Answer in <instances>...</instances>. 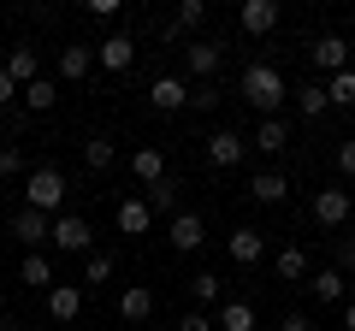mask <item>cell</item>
<instances>
[{"label":"cell","mask_w":355,"mask_h":331,"mask_svg":"<svg viewBox=\"0 0 355 331\" xmlns=\"http://www.w3.org/2000/svg\"><path fill=\"white\" fill-rule=\"evenodd\" d=\"M65 172L60 166H30L24 172V207H36V213H48V219H60V202H65Z\"/></svg>","instance_id":"cell-1"},{"label":"cell","mask_w":355,"mask_h":331,"mask_svg":"<svg viewBox=\"0 0 355 331\" xmlns=\"http://www.w3.org/2000/svg\"><path fill=\"white\" fill-rule=\"evenodd\" d=\"M237 89H243V101H249L254 113H266V118H279L284 95H291V89H284V77L272 71V65H249V71H243V83H237Z\"/></svg>","instance_id":"cell-2"},{"label":"cell","mask_w":355,"mask_h":331,"mask_svg":"<svg viewBox=\"0 0 355 331\" xmlns=\"http://www.w3.org/2000/svg\"><path fill=\"white\" fill-rule=\"evenodd\" d=\"M48 242L60 249V255H89V249H95V231H89V219L60 213V219L48 225Z\"/></svg>","instance_id":"cell-3"},{"label":"cell","mask_w":355,"mask_h":331,"mask_svg":"<svg viewBox=\"0 0 355 331\" xmlns=\"http://www.w3.org/2000/svg\"><path fill=\"white\" fill-rule=\"evenodd\" d=\"M202 237H207L202 213H184V207H178V213L166 219V242H172L178 255H196V249H202Z\"/></svg>","instance_id":"cell-4"},{"label":"cell","mask_w":355,"mask_h":331,"mask_svg":"<svg viewBox=\"0 0 355 331\" xmlns=\"http://www.w3.org/2000/svg\"><path fill=\"white\" fill-rule=\"evenodd\" d=\"M42 302H48V325H71V319L83 314V284H65V278H60Z\"/></svg>","instance_id":"cell-5"},{"label":"cell","mask_w":355,"mask_h":331,"mask_svg":"<svg viewBox=\"0 0 355 331\" xmlns=\"http://www.w3.org/2000/svg\"><path fill=\"white\" fill-rule=\"evenodd\" d=\"M225 255L237 260V267H254V260H266V231H254V225H237L225 237Z\"/></svg>","instance_id":"cell-6"},{"label":"cell","mask_w":355,"mask_h":331,"mask_svg":"<svg viewBox=\"0 0 355 331\" xmlns=\"http://www.w3.org/2000/svg\"><path fill=\"white\" fill-rule=\"evenodd\" d=\"M148 107L154 113H184V107H190V83H184V77H154L148 83Z\"/></svg>","instance_id":"cell-7"},{"label":"cell","mask_w":355,"mask_h":331,"mask_svg":"<svg viewBox=\"0 0 355 331\" xmlns=\"http://www.w3.org/2000/svg\"><path fill=\"white\" fill-rule=\"evenodd\" d=\"M95 71V42H65L60 48V83H83Z\"/></svg>","instance_id":"cell-8"},{"label":"cell","mask_w":355,"mask_h":331,"mask_svg":"<svg viewBox=\"0 0 355 331\" xmlns=\"http://www.w3.org/2000/svg\"><path fill=\"white\" fill-rule=\"evenodd\" d=\"M279 0H243V12H237V24L249 30V36H272L279 30Z\"/></svg>","instance_id":"cell-9"},{"label":"cell","mask_w":355,"mask_h":331,"mask_svg":"<svg viewBox=\"0 0 355 331\" xmlns=\"http://www.w3.org/2000/svg\"><path fill=\"white\" fill-rule=\"evenodd\" d=\"M349 190H343V184H331V190H320L314 195V219H320V225H326V231H338L343 225V219H349Z\"/></svg>","instance_id":"cell-10"},{"label":"cell","mask_w":355,"mask_h":331,"mask_svg":"<svg viewBox=\"0 0 355 331\" xmlns=\"http://www.w3.org/2000/svg\"><path fill=\"white\" fill-rule=\"evenodd\" d=\"M243 154H249V142H243L237 130H214V136H207V160H214L219 172H231V166H243Z\"/></svg>","instance_id":"cell-11"},{"label":"cell","mask_w":355,"mask_h":331,"mask_svg":"<svg viewBox=\"0 0 355 331\" xmlns=\"http://www.w3.org/2000/svg\"><path fill=\"white\" fill-rule=\"evenodd\" d=\"M95 65H107V71H130V65H137V42H130V36L95 42Z\"/></svg>","instance_id":"cell-12"},{"label":"cell","mask_w":355,"mask_h":331,"mask_svg":"<svg viewBox=\"0 0 355 331\" xmlns=\"http://www.w3.org/2000/svg\"><path fill=\"white\" fill-rule=\"evenodd\" d=\"M0 71L12 77V83H18V95H24L30 83H36V77H42V53H36V48H12V53H6V65H0Z\"/></svg>","instance_id":"cell-13"},{"label":"cell","mask_w":355,"mask_h":331,"mask_svg":"<svg viewBox=\"0 0 355 331\" xmlns=\"http://www.w3.org/2000/svg\"><path fill=\"white\" fill-rule=\"evenodd\" d=\"M48 225H53V219H48V213H36V207H18V213H12V237H18V242H30V255L48 242Z\"/></svg>","instance_id":"cell-14"},{"label":"cell","mask_w":355,"mask_h":331,"mask_svg":"<svg viewBox=\"0 0 355 331\" xmlns=\"http://www.w3.org/2000/svg\"><path fill=\"white\" fill-rule=\"evenodd\" d=\"M272 272H279L284 284H308L314 260H308V249H302V242H291V249H279V255H272Z\"/></svg>","instance_id":"cell-15"},{"label":"cell","mask_w":355,"mask_h":331,"mask_svg":"<svg viewBox=\"0 0 355 331\" xmlns=\"http://www.w3.org/2000/svg\"><path fill=\"white\" fill-rule=\"evenodd\" d=\"M119 231H125V237H148L154 231V213H148L142 195H125V202H119Z\"/></svg>","instance_id":"cell-16"},{"label":"cell","mask_w":355,"mask_h":331,"mask_svg":"<svg viewBox=\"0 0 355 331\" xmlns=\"http://www.w3.org/2000/svg\"><path fill=\"white\" fill-rule=\"evenodd\" d=\"M308 60L331 77V71H343V65H349V42H343V36H320L314 48H308Z\"/></svg>","instance_id":"cell-17"},{"label":"cell","mask_w":355,"mask_h":331,"mask_svg":"<svg viewBox=\"0 0 355 331\" xmlns=\"http://www.w3.org/2000/svg\"><path fill=\"white\" fill-rule=\"evenodd\" d=\"M249 195H254L261 207H279L284 195H291V178H284V172H254V178H249Z\"/></svg>","instance_id":"cell-18"},{"label":"cell","mask_w":355,"mask_h":331,"mask_svg":"<svg viewBox=\"0 0 355 331\" xmlns=\"http://www.w3.org/2000/svg\"><path fill=\"white\" fill-rule=\"evenodd\" d=\"M148 314H154V290L148 284H130V290L119 296V319H125V325H142Z\"/></svg>","instance_id":"cell-19"},{"label":"cell","mask_w":355,"mask_h":331,"mask_svg":"<svg viewBox=\"0 0 355 331\" xmlns=\"http://www.w3.org/2000/svg\"><path fill=\"white\" fill-rule=\"evenodd\" d=\"M219 60H225V48H219V42H190V48H184V65H190L202 83L219 71Z\"/></svg>","instance_id":"cell-20"},{"label":"cell","mask_w":355,"mask_h":331,"mask_svg":"<svg viewBox=\"0 0 355 331\" xmlns=\"http://www.w3.org/2000/svg\"><path fill=\"white\" fill-rule=\"evenodd\" d=\"M18 284H30V290L48 296L53 290V260L42 255V249H36V255H24V260H18Z\"/></svg>","instance_id":"cell-21"},{"label":"cell","mask_w":355,"mask_h":331,"mask_svg":"<svg viewBox=\"0 0 355 331\" xmlns=\"http://www.w3.org/2000/svg\"><path fill=\"white\" fill-rule=\"evenodd\" d=\"M254 325H261L254 302H219V319H214V331H254Z\"/></svg>","instance_id":"cell-22"},{"label":"cell","mask_w":355,"mask_h":331,"mask_svg":"<svg viewBox=\"0 0 355 331\" xmlns=\"http://www.w3.org/2000/svg\"><path fill=\"white\" fill-rule=\"evenodd\" d=\"M249 148H261V154H284V148H291V125H284V118H261V130L249 136Z\"/></svg>","instance_id":"cell-23"},{"label":"cell","mask_w":355,"mask_h":331,"mask_svg":"<svg viewBox=\"0 0 355 331\" xmlns=\"http://www.w3.org/2000/svg\"><path fill=\"white\" fill-rule=\"evenodd\" d=\"M130 172H137V184H160V178H166V154L148 142V148L130 154Z\"/></svg>","instance_id":"cell-24"},{"label":"cell","mask_w":355,"mask_h":331,"mask_svg":"<svg viewBox=\"0 0 355 331\" xmlns=\"http://www.w3.org/2000/svg\"><path fill=\"white\" fill-rule=\"evenodd\" d=\"M308 290H314V302H343V272L338 267H320V272H308Z\"/></svg>","instance_id":"cell-25"},{"label":"cell","mask_w":355,"mask_h":331,"mask_svg":"<svg viewBox=\"0 0 355 331\" xmlns=\"http://www.w3.org/2000/svg\"><path fill=\"white\" fill-rule=\"evenodd\" d=\"M178 190H184L178 178H160V184H148V190H142L148 213H178Z\"/></svg>","instance_id":"cell-26"},{"label":"cell","mask_w":355,"mask_h":331,"mask_svg":"<svg viewBox=\"0 0 355 331\" xmlns=\"http://www.w3.org/2000/svg\"><path fill=\"white\" fill-rule=\"evenodd\" d=\"M296 113H302V118H326V113H331L326 83H302V89H296Z\"/></svg>","instance_id":"cell-27"},{"label":"cell","mask_w":355,"mask_h":331,"mask_svg":"<svg viewBox=\"0 0 355 331\" xmlns=\"http://www.w3.org/2000/svg\"><path fill=\"white\" fill-rule=\"evenodd\" d=\"M326 101L331 107H355V65H343V71L326 77Z\"/></svg>","instance_id":"cell-28"},{"label":"cell","mask_w":355,"mask_h":331,"mask_svg":"<svg viewBox=\"0 0 355 331\" xmlns=\"http://www.w3.org/2000/svg\"><path fill=\"white\" fill-rule=\"evenodd\" d=\"M53 101H60V77H36V83L24 89V107H30V113H48Z\"/></svg>","instance_id":"cell-29"},{"label":"cell","mask_w":355,"mask_h":331,"mask_svg":"<svg viewBox=\"0 0 355 331\" xmlns=\"http://www.w3.org/2000/svg\"><path fill=\"white\" fill-rule=\"evenodd\" d=\"M113 136H89L83 142V166H89V172H107V166H113Z\"/></svg>","instance_id":"cell-30"},{"label":"cell","mask_w":355,"mask_h":331,"mask_svg":"<svg viewBox=\"0 0 355 331\" xmlns=\"http://www.w3.org/2000/svg\"><path fill=\"white\" fill-rule=\"evenodd\" d=\"M113 278V255H107V249H89L83 255V284H107Z\"/></svg>","instance_id":"cell-31"},{"label":"cell","mask_w":355,"mask_h":331,"mask_svg":"<svg viewBox=\"0 0 355 331\" xmlns=\"http://www.w3.org/2000/svg\"><path fill=\"white\" fill-rule=\"evenodd\" d=\"M219 290H225V284H219L214 272H196V278H190V296H196V307H202V314L219 302Z\"/></svg>","instance_id":"cell-32"},{"label":"cell","mask_w":355,"mask_h":331,"mask_svg":"<svg viewBox=\"0 0 355 331\" xmlns=\"http://www.w3.org/2000/svg\"><path fill=\"white\" fill-rule=\"evenodd\" d=\"M196 24H207V0H184V6H178V18H172L178 36H184V30H196Z\"/></svg>","instance_id":"cell-33"},{"label":"cell","mask_w":355,"mask_h":331,"mask_svg":"<svg viewBox=\"0 0 355 331\" xmlns=\"http://www.w3.org/2000/svg\"><path fill=\"white\" fill-rule=\"evenodd\" d=\"M0 178H24V148H18V142L0 148Z\"/></svg>","instance_id":"cell-34"},{"label":"cell","mask_w":355,"mask_h":331,"mask_svg":"<svg viewBox=\"0 0 355 331\" xmlns=\"http://www.w3.org/2000/svg\"><path fill=\"white\" fill-rule=\"evenodd\" d=\"M338 172H343V178H355V136L338 142Z\"/></svg>","instance_id":"cell-35"},{"label":"cell","mask_w":355,"mask_h":331,"mask_svg":"<svg viewBox=\"0 0 355 331\" xmlns=\"http://www.w3.org/2000/svg\"><path fill=\"white\" fill-rule=\"evenodd\" d=\"M178 331H214V319H207L202 307H196V314H184V319H178Z\"/></svg>","instance_id":"cell-36"},{"label":"cell","mask_w":355,"mask_h":331,"mask_svg":"<svg viewBox=\"0 0 355 331\" xmlns=\"http://www.w3.org/2000/svg\"><path fill=\"white\" fill-rule=\"evenodd\" d=\"M338 272H355V242L338 237Z\"/></svg>","instance_id":"cell-37"},{"label":"cell","mask_w":355,"mask_h":331,"mask_svg":"<svg viewBox=\"0 0 355 331\" xmlns=\"http://www.w3.org/2000/svg\"><path fill=\"white\" fill-rule=\"evenodd\" d=\"M119 6L125 0H89V18H119Z\"/></svg>","instance_id":"cell-38"},{"label":"cell","mask_w":355,"mask_h":331,"mask_svg":"<svg viewBox=\"0 0 355 331\" xmlns=\"http://www.w3.org/2000/svg\"><path fill=\"white\" fill-rule=\"evenodd\" d=\"M279 331H314V319H308V314H284Z\"/></svg>","instance_id":"cell-39"},{"label":"cell","mask_w":355,"mask_h":331,"mask_svg":"<svg viewBox=\"0 0 355 331\" xmlns=\"http://www.w3.org/2000/svg\"><path fill=\"white\" fill-rule=\"evenodd\" d=\"M190 107H202V113H207V107H219V95L202 83V89H190Z\"/></svg>","instance_id":"cell-40"},{"label":"cell","mask_w":355,"mask_h":331,"mask_svg":"<svg viewBox=\"0 0 355 331\" xmlns=\"http://www.w3.org/2000/svg\"><path fill=\"white\" fill-rule=\"evenodd\" d=\"M12 95H18V83H12L6 71H0V107H12Z\"/></svg>","instance_id":"cell-41"},{"label":"cell","mask_w":355,"mask_h":331,"mask_svg":"<svg viewBox=\"0 0 355 331\" xmlns=\"http://www.w3.org/2000/svg\"><path fill=\"white\" fill-rule=\"evenodd\" d=\"M343 331H355V302H343Z\"/></svg>","instance_id":"cell-42"},{"label":"cell","mask_w":355,"mask_h":331,"mask_svg":"<svg viewBox=\"0 0 355 331\" xmlns=\"http://www.w3.org/2000/svg\"><path fill=\"white\" fill-rule=\"evenodd\" d=\"M343 290H349V302H355V272H349V278H343Z\"/></svg>","instance_id":"cell-43"},{"label":"cell","mask_w":355,"mask_h":331,"mask_svg":"<svg viewBox=\"0 0 355 331\" xmlns=\"http://www.w3.org/2000/svg\"><path fill=\"white\" fill-rule=\"evenodd\" d=\"M30 331H60V325H30Z\"/></svg>","instance_id":"cell-44"},{"label":"cell","mask_w":355,"mask_h":331,"mask_svg":"<svg viewBox=\"0 0 355 331\" xmlns=\"http://www.w3.org/2000/svg\"><path fill=\"white\" fill-rule=\"evenodd\" d=\"M0 307H6V284H0Z\"/></svg>","instance_id":"cell-45"},{"label":"cell","mask_w":355,"mask_h":331,"mask_svg":"<svg viewBox=\"0 0 355 331\" xmlns=\"http://www.w3.org/2000/svg\"><path fill=\"white\" fill-rule=\"evenodd\" d=\"M0 331H12V325H0Z\"/></svg>","instance_id":"cell-46"},{"label":"cell","mask_w":355,"mask_h":331,"mask_svg":"<svg viewBox=\"0 0 355 331\" xmlns=\"http://www.w3.org/2000/svg\"><path fill=\"white\" fill-rule=\"evenodd\" d=\"M0 237H6V231H0Z\"/></svg>","instance_id":"cell-47"},{"label":"cell","mask_w":355,"mask_h":331,"mask_svg":"<svg viewBox=\"0 0 355 331\" xmlns=\"http://www.w3.org/2000/svg\"><path fill=\"white\" fill-rule=\"evenodd\" d=\"M349 242H355V237H349Z\"/></svg>","instance_id":"cell-48"}]
</instances>
